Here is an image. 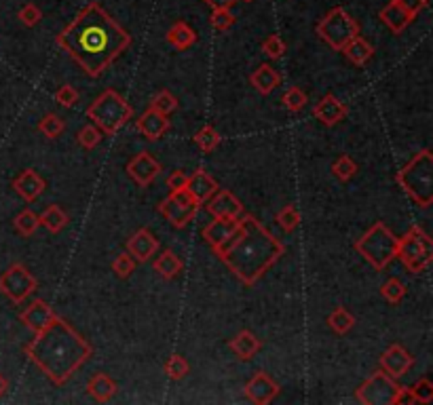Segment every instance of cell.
I'll use <instances>...</instances> for the list:
<instances>
[{"label":"cell","instance_id":"cell-19","mask_svg":"<svg viewBox=\"0 0 433 405\" xmlns=\"http://www.w3.org/2000/svg\"><path fill=\"white\" fill-rule=\"evenodd\" d=\"M186 190L192 194V199L201 205L205 203L209 196H214L218 192V182L203 169L194 171L192 175H188V182H186Z\"/></svg>","mask_w":433,"mask_h":405},{"label":"cell","instance_id":"cell-16","mask_svg":"<svg viewBox=\"0 0 433 405\" xmlns=\"http://www.w3.org/2000/svg\"><path fill=\"white\" fill-rule=\"evenodd\" d=\"M205 203H207V205H205L207 211H209L214 218H239V216L243 213L241 201H239L233 192H229V190L216 192V194L209 196Z\"/></svg>","mask_w":433,"mask_h":405},{"label":"cell","instance_id":"cell-13","mask_svg":"<svg viewBox=\"0 0 433 405\" xmlns=\"http://www.w3.org/2000/svg\"><path fill=\"white\" fill-rule=\"evenodd\" d=\"M415 357L400 344H391L383 355H380V367L385 374H389L391 378H402L406 376V372L412 367Z\"/></svg>","mask_w":433,"mask_h":405},{"label":"cell","instance_id":"cell-3","mask_svg":"<svg viewBox=\"0 0 433 405\" xmlns=\"http://www.w3.org/2000/svg\"><path fill=\"white\" fill-rule=\"evenodd\" d=\"M283 243L275 239L254 216H243L237 235L216 253L239 281L254 285L283 255Z\"/></svg>","mask_w":433,"mask_h":405},{"label":"cell","instance_id":"cell-15","mask_svg":"<svg viewBox=\"0 0 433 405\" xmlns=\"http://www.w3.org/2000/svg\"><path fill=\"white\" fill-rule=\"evenodd\" d=\"M279 395V384L264 372H258L248 384H246V397L252 404L266 405Z\"/></svg>","mask_w":433,"mask_h":405},{"label":"cell","instance_id":"cell-25","mask_svg":"<svg viewBox=\"0 0 433 405\" xmlns=\"http://www.w3.org/2000/svg\"><path fill=\"white\" fill-rule=\"evenodd\" d=\"M229 346L233 348V353H235L239 359L250 361L260 350V340L250 329H243V331H239V333L229 342Z\"/></svg>","mask_w":433,"mask_h":405},{"label":"cell","instance_id":"cell-50","mask_svg":"<svg viewBox=\"0 0 433 405\" xmlns=\"http://www.w3.org/2000/svg\"><path fill=\"white\" fill-rule=\"evenodd\" d=\"M417 404L415 395H412V389H406V387H400L398 389V395L393 399V405H410Z\"/></svg>","mask_w":433,"mask_h":405},{"label":"cell","instance_id":"cell-48","mask_svg":"<svg viewBox=\"0 0 433 405\" xmlns=\"http://www.w3.org/2000/svg\"><path fill=\"white\" fill-rule=\"evenodd\" d=\"M410 17H417L423 9H427V0H395Z\"/></svg>","mask_w":433,"mask_h":405},{"label":"cell","instance_id":"cell-34","mask_svg":"<svg viewBox=\"0 0 433 405\" xmlns=\"http://www.w3.org/2000/svg\"><path fill=\"white\" fill-rule=\"evenodd\" d=\"M380 296L391 304H400L406 296V285L400 279H389L380 285Z\"/></svg>","mask_w":433,"mask_h":405},{"label":"cell","instance_id":"cell-5","mask_svg":"<svg viewBox=\"0 0 433 405\" xmlns=\"http://www.w3.org/2000/svg\"><path fill=\"white\" fill-rule=\"evenodd\" d=\"M87 116L93 121V125L102 131V133H116L131 116H133V108L114 91V89H106L89 108H87Z\"/></svg>","mask_w":433,"mask_h":405},{"label":"cell","instance_id":"cell-20","mask_svg":"<svg viewBox=\"0 0 433 405\" xmlns=\"http://www.w3.org/2000/svg\"><path fill=\"white\" fill-rule=\"evenodd\" d=\"M55 319L53 309L45 302V300H34L23 313H21V323L26 325L28 329H32L34 333L45 329L47 325Z\"/></svg>","mask_w":433,"mask_h":405},{"label":"cell","instance_id":"cell-8","mask_svg":"<svg viewBox=\"0 0 433 405\" xmlns=\"http://www.w3.org/2000/svg\"><path fill=\"white\" fill-rule=\"evenodd\" d=\"M317 34L326 45H330L336 51H343L349 40L359 36V23L343 6H336L317 23Z\"/></svg>","mask_w":433,"mask_h":405},{"label":"cell","instance_id":"cell-44","mask_svg":"<svg viewBox=\"0 0 433 405\" xmlns=\"http://www.w3.org/2000/svg\"><path fill=\"white\" fill-rule=\"evenodd\" d=\"M112 270L116 272V277L127 279V277L136 270V260L131 257V253H121V255H116V260L112 262Z\"/></svg>","mask_w":433,"mask_h":405},{"label":"cell","instance_id":"cell-2","mask_svg":"<svg viewBox=\"0 0 433 405\" xmlns=\"http://www.w3.org/2000/svg\"><path fill=\"white\" fill-rule=\"evenodd\" d=\"M23 350L55 387L66 384L93 355V346L60 317L36 331L34 340Z\"/></svg>","mask_w":433,"mask_h":405},{"label":"cell","instance_id":"cell-4","mask_svg":"<svg viewBox=\"0 0 433 405\" xmlns=\"http://www.w3.org/2000/svg\"><path fill=\"white\" fill-rule=\"evenodd\" d=\"M398 184L404 188V192L419 205L429 207L433 203V155L432 150H421L406 162L398 175Z\"/></svg>","mask_w":433,"mask_h":405},{"label":"cell","instance_id":"cell-51","mask_svg":"<svg viewBox=\"0 0 433 405\" xmlns=\"http://www.w3.org/2000/svg\"><path fill=\"white\" fill-rule=\"evenodd\" d=\"M212 11H218V9H231L237 0H203Z\"/></svg>","mask_w":433,"mask_h":405},{"label":"cell","instance_id":"cell-27","mask_svg":"<svg viewBox=\"0 0 433 405\" xmlns=\"http://www.w3.org/2000/svg\"><path fill=\"white\" fill-rule=\"evenodd\" d=\"M343 53H345L346 60H349V62H353L355 66H366V64L372 60V55H374V47H372L368 40H363V38L355 36L353 40H349V43H346L345 49H343Z\"/></svg>","mask_w":433,"mask_h":405},{"label":"cell","instance_id":"cell-1","mask_svg":"<svg viewBox=\"0 0 433 405\" xmlns=\"http://www.w3.org/2000/svg\"><path fill=\"white\" fill-rule=\"evenodd\" d=\"M57 45L85 70V74L97 79L131 45V36L99 2H89L57 34Z\"/></svg>","mask_w":433,"mask_h":405},{"label":"cell","instance_id":"cell-47","mask_svg":"<svg viewBox=\"0 0 433 405\" xmlns=\"http://www.w3.org/2000/svg\"><path fill=\"white\" fill-rule=\"evenodd\" d=\"M55 101H57L60 106L72 108V106L79 101V91H77L72 84H64V87L57 89V93H55Z\"/></svg>","mask_w":433,"mask_h":405},{"label":"cell","instance_id":"cell-28","mask_svg":"<svg viewBox=\"0 0 433 405\" xmlns=\"http://www.w3.org/2000/svg\"><path fill=\"white\" fill-rule=\"evenodd\" d=\"M165 38H168V43L172 47L180 49V51H184V49H188V47H192L197 43V34L186 21H175L172 28L168 30Z\"/></svg>","mask_w":433,"mask_h":405},{"label":"cell","instance_id":"cell-31","mask_svg":"<svg viewBox=\"0 0 433 405\" xmlns=\"http://www.w3.org/2000/svg\"><path fill=\"white\" fill-rule=\"evenodd\" d=\"M15 231L21 235V237H32L36 231H38V226H40V220H38V216L32 211V209H23L21 213H17V218H15Z\"/></svg>","mask_w":433,"mask_h":405},{"label":"cell","instance_id":"cell-33","mask_svg":"<svg viewBox=\"0 0 433 405\" xmlns=\"http://www.w3.org/2000/svg\"><path fill=\"white\" fill-rule=\"evenodd\" d=\"M328 325L336 331V333H346V331H351L353 329V325H355V317L346 311V309H343V306H339L336 311H332L330 313V317H328Z\"/></svg>","mask_w":433,"mask_h":405},{"label":"cell","instance_id":"cell-30","mask_svg":"<svg viewBox=\"0 0 433 405\" xmlns=\"http://www.w3.org/2000/svg\"><path fill=\"white\" fill-rule=\"evenodd\" d=\"M38 220H40V224H43L49 233H60V231H64L66 224H68L66 211H64L62 207H57V205H49V207L38 216Z\"/></svg>","mask_w":433,"mask_h":405},{"label":"cell","instance_id":"cell-9","mask_svg":"<svg viewBox=\"0 0 433 405\" xmlns=\"http://www.w3.org/2000/svg\"><path fill=\"white\" fill-rule=\"evenodd\" d=\"M36 285V277L23 264H11L0 274V292L15 304H21L30 294H34Z\"/></svg>","mask_w":433,"mask_h":405},{"label":"cell","instance_id":"cell-45","mask_svg":"<svg viewBox=\"0 0 433 405\" xmlns=\"http://www.w3.org/2000/svg\"><path fill=\"white\" fill-rule=\"evenodd\" d=\"M412 395L417 399V404H432L433 401V384L429 378H421L415 387H412Z\"/></svg>","mask_w":433,"mask_h":405},{"label":"cell","instance_id":"cell-37","mask_svg":"<svg viewBox=\"0 0 433 405\" xmlns=\"http://www.w3.org/2000/svg\"><path fill=\"white\" fill-rule=\"evenodd\" d=\"M332 173L341 179V182H349L351 177H355L357 173V162L353 161L351 157L341 155L336 161L332 162Z\"/></svg>","mask_w":433,"mask_h":405},{"label":"cell","instance_id":"cell-46","mask_svg":"<svg viewBox=\"0 0 433 405\" xmlns=\"http://www.w3.org/2000/svg\"><path fill=\"white\" fill-rule=\"evenodd\" d=\"M17 17L21 19V23L23 26H28V28H34L40 19H43V13H40V9L36 6V4H26V6H21L19 9V13H17Z\"/></svg>","mask_w":433,"mask_h":405},{"label":"cell","instance_id":"cell-41","mask_svg":"<svg viewBox=\"0 0 433 405\" xmlns=\"http://www.w3.org/2000/svg\"><path fill=\"white\" fill-rule=\"evenodd\" d=\"M233 23H235V17H233L231 9H218V11H212V15H209V26L214 30L222 32V30L233 28Z\"/></svg>","mask_w":433,"mask_h":405},{"label":"cell","instance_id":"cell-36","mask_svg":"<svg viewBox=\"0 0 433 405\" xmlns=\"http://www.w3.org/2000/svg\"><path fill=\"white\" fill-rule=\"evenodd\" d=\"M194 144L203 150V152H212L218 144H220V135L214 127L205 125L197 135H194Z\"/></svg>","mask_w":433,"mask_h":405},{"label":"cell","instance_id":"cell-38","mask_svg":"<svg viewBox=\"0 0 433 405\" xmlns=\"http://www.w3.org/2000/svg\"><path fill=\"white\" fill-rule=\"evenodd\" d=\"M283 106H285L290 112H300V110L307 106V93H305L300 87L287 89L285 95H283Z\"/></svg>","mask_w":433,"mask_h":405},{"label":"cell","instance_id":"cell-39","mask_svg":"<svg viewBox=\"0 0 433 405\" xmlns=\"http://www.w3.org/2000/svg\"><path fill=\"white\" fill-rule=\"evenodd\" d=\"M150 108L168 116V114H172L173 110L177 108V99L173 97L170 91H159V93H157V95L153 97V101H150Z\"/></svg>","mask_w":433,"mask_h":405},{"label":"cell","instance_id":"cell-21","mask_svg":"<svg viewBox=\"0 0 433 405\" xmlns=\"http://www.w3.org/2000/svg\"><path fill=\"white\" fill-rule=\"evenodd\" d=\"M313 116L317 121H322L324 125L332 127L336 123H341L346 116V106L334 95H326L322 97V101L313 108Z\"/></svg>","mask_w":433,"mask_h":405},{"label":"cell","instance_id":"cell-12","mask_svg":"<svg viewBox=\"0 0 433 405\" xmlns=\"http://www.w3.org/2000/svg\"><path fill=\"white\" fill-rule=\"evenodd\" d=\"M239 226H241V218H216L212 224L203 228V239L214 251H218L237 235Z\"/></svg>","mask_w":433,"mask_h":405},{"label":"cell","instance_id":"cell-42","mask_svg":"<svg viewBox=\"0 0 433 405\" xmlns=\"http://www.w3.org/2000/svg\"><path fill=\"white\" fill-rule=\"evenodd\" d=\"M77 140H79V144H81L83 148L91 150V148H95V146L102 142V131H99L95 125H85V127L81 129V133L77 135Z\"/></svg>","mask_w":433,"mask_h":405},{"label":"cell","instance_id":"cell-52","mask_svg":"<svg viewBox=\"0 0 433 405\" xmlns=\"http://www.w3.org/2000/svg\"><path fill=\"white\" fill-rule=\"evenodd\" d=\"M6 389H9V382H6V378H4V376L0 374V397H2L4 393H6Z\"/></svg>","mask_w":433,"mask_h":405},{"label":"cell","instance_id":"cell-43","mask_svg":"<svg viewBox=\"0 0 433 405\" xmlns=\"http://www.w3.org/2000/svg\"><path fill=\"white\" fill-rule=\"evenodd\" d=\"M262 51L270 57V60H279L283 53H285V43L277 36V34H270L262 40Z\"/></svg>","mask_w":433,"mask_h":405},{"label":"cell","instance_id":"cell-29","mask_svg":"<svg viewBox=\"0 0 433 405\" xmlns=\"http://www.w3.org/2000/svg\"><path fill=\"white\" fill-rule=\"evenodd\" d=\"M153 268H155L163 279H173V277H177V274L182 272L184 264H182V260L173 253L172 249H165V251L155 260Z\"/></svg>","mask_w":433,"mask_h":405},{"label":"cell","instance_id":"cell-18","mask_svg":"<svg viewBox=\"0 0 433 405\" xmlns=\"http://www.w3.org/2000/svg\"><path fill=\"white\" fill-rule=\"evenodd\" d=\"M127 249L131 253V257L136 262H148L157 249H159V241L155 239V235L148 228H140L129 241H127Z\"/></svg>","mask_w":433,"mask_h":405},{"label":"cell","instance_id":"cell-26","mask_svg":"<svg viewBox=\"0 0 433 405\" xmlns=\"http://www.w3.org/2000/svg\"><path fill=\"white\" fill-rule=\"evenodd\" d=\"M250 81L256 87L258 93H262V95H270V93L281 84V77H279V72H277L273 66L262 64L258 70H254V74L250 77Z\"/></svg>","mask_w":433,"mask_h":405},{"label":"cell","instance_id":"cell-7","mask_svg":"<svg viewBox=\"0 0 433 405\" xmlns=\"http://www.w3.org/2000/svg\"><path fill=\"white\" fill-rule=\"evenodd\" d=\"M410 272H423L433 260V243L427 233L412 226L398 243V255Z\"/></svg>","mask_w":433,"mask_h":405},{"label":"cell","instance_id":"cell-49","mask_svg":"<svg viewBox=\"0 0 433 405\" xmlns=\"http://www.w3.org/2000/svg\"><path fill=\"white\" fill-rule=\"evenodd\" d=\"M186 182H188V175H186L184 171H173L172 175L168 177V188H170V190L186 188Z\"/></svg>","mask_w":433,"mask_h":405},{"label":"cell","instance_id":"cell-22","mask_svg":"<svg viewBox=\"0 0 433 405\" xmlns=\"http://www.w3.org/2000/svg\"><path fill=\"white\" fill-rule=\"evenodd\" d=\"M168 129H170L168 116L161 114V112H157V110H153V108L146 110V112L140 116V121H138V131H140L146 140H150V142L159 140Z\"/></svg>","mask_w":433,"mask_h":405},{"label":"cell","instance_id":"cell-14","mask_svg":"<svg viewBox=\"0 0 433 405\" xmlns=\"http://www.w3.org/2000/svg\"><path fill=\"white\" fill-rule=\"evenodd\" d=\"M127 173H129V177H133L136 184L148 186L161 173V165H159V161L150 152H140V155H136L131 161L127 162Z\"/></svg>","mask_w":433,"mask_h":405},{"label":"cell","instance_id":"cell-35","mask_svg":"<svg viewBox=\"0 0 433 405\" xmlns=\"http://www.w3.org/2000/svg\"><path fill=\"white\" fill-rule=\"evenodd\" d=\"M277 224L285 231V233H292L300 226V213L294 205H285L277 216H275Z\"/></svg>","mask_w":433,"mask_h":405},{"label":"cell","instance_id":"cell-11","mask_svg":"<svg viewBox=\"0 0 433 405\" xmlns=\"http://www.w3.org/2000/svg\"><path fill=\"white\" fill-rule=\"evenodd\" d=\"M159 211L165 216V220L172 226L182 228V226H186L197 216L199 203L192 199V194L186 188H180V190H172V194L161 201Z\"/></svg>","mask_w":433,"mask_h":405},{"label":"cell","instance_id":"cell-24","mask_svg":"<svg viewBox=\"0 0 433 405\" xmlns=\"http://www.w3.org/2000/svg\"><path fill=\"white\" fill-rule=\"evenodd\" d=\"M87 391H89V395L95 401L106 404V401H110L116 395V382L110 376H106V374H95V376L89 378Z\"/></svg>","mask_w":433,"mask_h":405},{"label":"cell","instance_id":"cell-40","mask_svg":"<svg viewBox=\"0 0 433 405\" xmlns=\"http://www.w3.org/2000/svg\"><path fill=\"white\" fill-rule=\"evenodd\" d=\"M188 361L182 357V355H172L170 359H168V363H165V372H168V376L172 378V380H182V378H186V374H188Z\"/></svg>","mask_w":433,"mask_h":405},{"label":"cell","instance_id":"cell-10","mask_svg":"<svg viewBox=\"0 0 433 405\" xmlns=\"http://www.w3.org/2000/svg\"><path fill=\"white\" fill-rule=\"evenodd\" d=\"M398 382L383 370L370 376L357 391L355 397L359 404L366 405H393V399L398 395Z\"/></svg>","mask_w":433,"mask_h":405},{"label":"cell","instance_id":"cell-23","mask_svg":"<svg viewBox=\"0 0 433 405\" xmlns=\"http://www.w3.org/2000/svg\"><path fill=\"white\" fill-rule=\"evenodd\" d=\"M380 19H383V23L389 26V30H391L393 34H400V32H404V30L410 26V21H412L415 17H410L395 0H391V2L380 11Z\"/></svg>","mask_w":433,"mask_h":405},{"label":"cell","instance_id":"cell-6","mask_svg":"<svg viewBox=\"0 0 433 405\" xmlns=\"http://www.w3.org/2000/svg\"><path fill=\"white\" fill-rule=\"evenodd\" d=\"M398 243L400 239L389 231V226H385L383 222H376L361 239H357L355 249L374 270H383L395 260Z\"/></svg>","mask_w":433,"mask_h":405},{"label":"cell","instance_id":"cell-53","mask_svg":"<svg viewBox=\"0 0 433 405\" xmlns=\"http://www.w3.org/2000/svg\"><path fill=\"white\" fill-rule=\"evenodd\" d=\"M243 2H254V0H243Z\"/></svg>","mask_w":433,"mask_h":405},{"label":"cell","instance_id":"cell-17","mask_svg":"<svg viewBox=\"0 0 433 405\" xmlns=\"http://www.w3.org/2000/svg\"><path fill=\"white\" fill-rule=\"evenodd\" d=\"M13 188H15V192H17L23 201L32 203V201H36V199L45 192L47 184H45V179H43L34 169H23V171L13 179Z\"/></svg>","mask_w":433,"mask_h":405},{"label":"cell","instance_id":"cell-32","mask_svg":"<svg viewBox=\"0 0 433 405\" xmlns=\"http://www.w3.org/2000/svg\"><path fill=\"white\" fill-rule=\"evenodd\" d=\"M38 131H40V133H45V138L55 140L57 135H62V133H64V121H62L57 114L49 112V114H45V116L38 121Z\"/></svg>","mask_w":433,"mask_h":405}]
</instances>
